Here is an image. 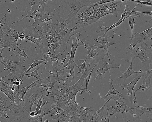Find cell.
<instances>
[{
    "label": "cell",
    "instance_id": "cell-1",
    "mask_svg": "<svg viewBox=\"0 0 152 122\" xmlns=\"http://www.w3.org/2000/svg\"><path fill=\"white\" fill-rule=\"evenodd\" d=\"M91 66L86 65L84 73L82 74L79 80L74 85L69 87H65V81H63L61 85H58V89L54 87L52 88V93L54 103L52 106L54 109L60 108L64 112V114L70 116L80 114L79 108L76 100V96L80 91L79 97L85 92L91 93L89 90L84 88L83 84L86 78L91 72Z\"/></svg>",
    "mask_w": 152,
    "mask_h": 122
},
{
    "label": "cell",
    "instance_id": "cell-2",
    "mask_svg": "<svg viewBox=\"0 0 152 122\" xmlns=\"http://www.w3.org/2000/svg\"><path fill=\"white\" fill-rule=\"evenodd\" d=\"M122 0H114L108 2L98 8L90 11L78 12L75 17L76 22L82 28L100 21L99 19L105 15L113 13L117 15L118 12L121 10Z\"/></svg>",
    "mask_w": 152,
    "mask_h": 122
},
{
    "label": "cell",
    "instance_id": "cell-3",
    "mask_svg": "<svg viewBox=\"0 0 152 122\" xmlns=\"http://www.w3.org/2000/svg\"><path fill=\"white\" fill-rule=\"evenodd\" d=\"M31 9L30 10L22 11L21 12H28L27 14L21 20L13 22L12 24L20 22L27 17L34 19V21L29 26H37L40 22L44 19L52 17L49 12L47 14L45 10V4L41 5L39 4H36L35 0H31Z\"/></svg>",
    "mask_w": 152,
    "mask_h": 122
},
{
    "label": "cell",
    "instance_id": "cell-4",
    "mask_svg": "<svg viewBox=\"0 0 152 122\" xmlns=\"http://www.w3.org/2000/svg\"><path fill=\"white\" fill-rule=\"evenodd\" d=\"M48 60L50 69L49 73L51 76V85L53 86L56 82L61 80L70 82L64 73V66L60 65L59 62L58 54Z\"/></svg>",
    "mask_w": 152,
    "mask_h": 122
},
{
    "label": "cell",
    "instance_id": "cell-5",
    "mask_svg": "<svg viewBox=\"0 0 152 122\" xmlns=\"http://www.w3.org/2000/svg\"><path fill=\"white\" fill-rule=\"evenodd\" d=\"M141 45L134 52H132V54L134 55L132 59L133 60L137 57L140 58L142 64L141 68H144L148 71L152 59V45L149 47L147 43L144 42L141 43Z\"/></svg>",
    "mask_w": 152,
    "mask_h": 122
},
{
    "label": "cell",
    "instance_id": "cell-6",
    "mask_svg": "<svg viewBox=\"0 0 152 122\" xmlns=\"http://www.w3.org/2000/svg\"><path fill=\"white\" fill-rule=\"evenodd\" d=\"M42 95V91L40 87L34 85L29 88L24 96V103L22 105L25 110L29 113L32 107L36 104Z\"/></svg>",
    "mask_w": 152,
    "mask_h": 122
},
{
    "label": "cell",
    "instance_id": "cell-7",
    "mask_svg": "<svg viewBox=\"0 0 152 122\" xmlns=\"http://www.w3.org/2000/svg\"><path fill=\"white\" fill-rule=\"evenodd\" d=\"M70 7V11L67 18L64 22L69 23L72 22L73 26L75 16L80 10L83 7L88 5L91 2H94L95 0H63Z\"/></svg>",
    "mask_w": 152,
    "mask_h": 122
},
{
    "label": "cell",
    "instance_id": "cell-8",
    "mask_svg": "<svg viewBox=\"0 0 152 122\" xmlns=\"http://www.w3.org/2000/svg\"><path fill=\"white\" fill-rule=\"evenodd\" d=\"M83 46L88 51L87 56L85 59L86 65L91 66L93 62L96 60L104 61V57L107 56V54L104 53L105 52L104 50L97 48L94 49L88 46V41H85L83 43Z\"/></svg>",
    "mask_w": 152,
    "mask_h": 122
},
{
    "label": "cell",
    "instance_id": "cell-9",
    "mask_svg": "<svg viewBox=\"0 0 152 122\" xmlns=\"http://www.w3.org/2000/svg\"><path fill=\"white\" fill-rule=\"evenodd\" d=\"M111 97V100H114L116 104L114 107L113 106H110L109 110L111 112L109 115V118L116 113H123L125 112H129L132 116L135 115L134 111L132 110V109H134V108L129 107L124 102L120 96L117 95H112Z\"/></svg>",
    "mask_w": 152,
    "mask_h": 122
},
{
    "label": "cell",
    "instance_id": "cell-10",
    "mask_svg": "<svg viewBox=\"0 0 152 122\" xmlns=\"http://www.w3.org/2000/svg\"><path fill=\"white\" fill-rule=\"evenodd\" d=\"M18 87L5 81L0 77V91L7 97L11 104L17 101L15 96L17 92Z\"/></svg>",
    "mask_w": 152,
    "mask_h": 122
},
{
    "label": "cell",
    "instance_id": "cell-11",
    "mask_svg": "<svg viewBox=\"0 0 152 122\" xmlns=\"http://www.w3.org/2000/svg\"><path fill=\"white\" fill-rule=\"evenodd\" d=\"M7 98L5 99L4 97L2 101L0 99L1 102L0 104V122H11L12 120L16 121L18 120L17 116L13 115V113H15L11 109H9L6 106V102Z\"/></svg>",
    "mask_w": 152,
    "mask_h": 122
},
{
    "label": "cell",
    "instance_id": "cell-12",
    "mask_svg": "<svg viewBox=\"0 0 152 122\" xmlns=\"http://www.w3.org/2000/svg\"><path fill=\"white\" fill-rule=\"evenodd\" d=\"M152 35V27L140 33H134L133 36L130 40V46L134 49L135 46L138 44L148 40L151 37Z\"/></svg>",
    "mask_w": 152,
    "mask_h": 122
},
{
    "label": "cell",
    "instance_id": "cell-13",
    "mask_svg": "<svg viewBox=\"0 0 152 122\" xmlns=\"http://www.w3.org/2000/svg\"><path fill=\"white\" fill-rule=\"evenodd\" d=\"M19 59V61L17 62H13L7 59V57L6 56L3 57V62H5L7 64L6 65L7 67L10 70L12 71V72L10 74L1 77V79L7 77H10L12 75L15 74V73L19 70H24L26 69L25 65H22V64L26 62L25 61H23L20 57L16 55Z\"/></svg>",
    "mask_w": 152,
    "mask_h": 122
},
{
    "label": "cell",
    "instance_id": "cell-14",
    "mask_svg": "<svg viewBox=\"0 0 152 122\" xmlns=\"http://www.w3.org/2000/svg\"><path fill=\"white\" fill-rule=\"evenodd\" d=\"M114 61V59H113L110 63L106 62L104 61H98L97 63H96V65L99 67V70L94 72L95 73L98 72L99 74L96 75V77L94 81V82L98 78H99V80L101 79L102 77L104 78V73L108 70L112 68H120L121 65V64L113 65L112 64Z\"/></svg>",
    "mask_w": 152,
    "mask_h": 122
},
{
    "label": "cell",
    "instance_id": "cell-15",
    "mask_svg": "<svg viewBox=\"0 0 152 122\" xmlns=\"http://www.w3.org/2000/svg\"><path fill=\"white\" fill-rule=\"evenodd\" d=\"M80 35L81 32H80L74 35L71 37L72 39V44L71 48L70 57L69 61L64 65V68L71 63L76 64L74 60L76 50L78 46H83V43L84 42L78 38Z\"/></svg>",
    "mask_w": 152,
    "mask_h": 122
},
{
    "label": "cell",
    "instance_id": "cell-16",
    "mask_svg": "<svg viewBox=\"0 0 152 122\" xmlns=\"http://www.w3.org/2000/svg\"><path fill=\"white\" fill-rule=\"evenodd\" d=\"M97 34L98 35V38L97 39H94V40L96 42V43L93 46H90V47L92 48L95 47L98 49H104L107 54L109 60L110 61V59L108 51V48L110 46L116 43H110L108 42L107 40L110 37V36L107 34L103 37L100 36L99 33H97Z\"/></svg>",
    "mask_w": 152,
    "mask_h": 122
},
{
    "label": "cell",
    "instance_id": "cell-17",
    "mask_svg": "<svg viewBox=\"0 0 152 122\" xmlns=\"http://www.w3.org/2000/svg\"><path fill=\"white\" fill-rule=\"evenodd\" d=\"M147 71H144L142 73H136L135 75L132 76L134 79L130 83L126 85H123L120 83L118 84V85L122 88V90L127 89L129 92L127 95L129 96V98L131 101V105H132V94L134 88L137 82L142 76H146Z\"/></svg>",
    "mask_w": 152,
    "mask_h": 122
},
{
    "label": "cell",
    "instance_id": "cell-18",
    "mask_svg": "<svg viewBox=\"0 0 152 122\" xmlns=\"http://www.w3.org/2000/svg\"><path fill=\"white\" fill-rule=\"evenodd\" d=\"M111 96L101 107L91 115L88 122H99L105 119V118H102L104 116L107 115L108 110L110 107V106H107L106 108L105 109V106L109 101L111 100Z\"/></svg>",
    "mask_w": 152,
    "mask_h": 122
},
{
    "label": "cell",
    "instance_id": "cell-19",
    "mask_svg": "<svg viewBox=\"0 0 152 122\" xmlns=\"http://www.w3.org/2000/svg\"><path fill=\"white\" fill-rule=\"evenodd\" d=\"M45 115H46L50 118L53 120L56 121L57 122H64L72 121L71 119V117L64 113L61 112L58 114H56L54 113H49L46 112Z\"/></svg>",
    "mask_w": 152,
    "mask_h": 122
},
{
    "label": "cell",
    "instance_id": "cell-20",
    "mask_svg": "<svg viewBox=\"0 0 152 122\" xmlns=\"http://www.w3.org/2000/svg\"><path fill=\"white\" fill-rule=\"evenodd\" d=\"M39 81V80H37L21 90H20L19 86H18V91L15 97L18 104H21V102L23 100L24 96L29 88L33 85Z\"/></svg>",
    "mask_w": 152,
    "mask_h": 122
},
{
    "label": "cell",
    "instance_id": "cell-21",
    "mask_svg": "<svg viewBox=\"0 0 152 122\" xmlns=\"http://www.w3.org/2000/svg\"><path fill=\"white\" fill-rule=\"evenodd\" d=\"M131 61L129 66L127 68L124 73L120 76L115 81H116L120 79H123L124 81V83L125 82L126 79L129 77L133 73H142L144 71H135L133 70L132 68V63L133 60H132V48L131 47Z\"/></svg>",
    "mask_w": 152,
    "mask_h": 122
},
{
    "label": "cell",
    "instance_id": "cell-22",
    "mask_svg": "<svg viewBox=\"0 0 152 122\" xmlns=\"http://www.w3.org/2000/svg\"><path fill=\"white\" fill-rule=\"evenodd\" d=\"M109 83L110 86V88L109 91L107 92V94L103 96H101L100 97V99H105L109 95H114L116 94L118 96L121 97L124 99H125L127 102V99H126V96L122 94L115 89L113 87L112 83V79L111 78H110L109 79Z\"/></svg>",
    "mask_w": 152,
    "mask_h": 122
},
{
    "label": "cell",
    "instance_id": "cell-23",
    "mask_svg": "<svg viewBox=\"0 0 152 122\" xmlns=\"http://www.w3.org/2000/svg\"><path fill=\"white\" fill-rule=\"evenodd\" d=\"M134 96V103L136 104V105L135 106L134 109L135 110L136 115L137 118H139L144 113L146 112H149L152 110V108L144 107H143L140 106L138 105L135 95L134 90H133Z\"/></svg>",
    "mask_w": 152,
    "mask_h": 122
},
{
    "label": "cell",
    "instance_id": "cell-24",
    "mask_svg": "<svg viewBox=\"0 0 152 122\" xmlns=\"http://www.w3.org/2000/svg\"><path fill=\"white\" fill-rule=\"evenodd\" d=\"M5 18L2 21L3 22V24H2L1 26H2V29H4L6 30H7L10 31L12 35L11 36L13 37L15 39V41L16 42L17 46L19 47L18 44V40L19 38V35L22 34L23 33L21 32H19L16 31L15 30L13 29L12 28L10 27L7 24V22L6 21V18Z\"/></svg>",
    "mask_w": 152,
    "mask_h": 122
},
{
    "label": "cell",
    "instance_id": "cell-25",
    "mask_svg": "<svg viewBox=\"0 0 152 122\" xmlns=\"http://www.w3.org/2000/svg\"><path fill=\"white\" fill-rule=\"evenodd\" d=\"M9 10H10V8L7 9L4 16L0 21V38L4 41L8 42L10 43L11 44L12 46L13 44L15 43V41H12V40H13V38L11 35L4 32L2 30L1 27L2 24L1 22L3 19L6 17V13Z\"/></svg>",
    "mask_w": 152,
    "mask_h": 122
},
{
    "label": "cell",
    "instance_id": "cell-26",
    "mask_svg": "<svg viewBox=\"0 0 152 122\" xmlns=\"http://www.w3.org/2000/svg\"><path fill=\"white\" fill-rule=\"evenodd\" d=\"M137 4L134 8L132 10H131L129 7L127 3V0H125V9L124 11L121 14V18L117 21L115 22H117L121 21L123 19L128 18L130 16L134 15H140V14H137V13L134 12V10L137 6Z\"/></svg>",
    "mask_w": 152,
    "mask_h": 122
},
{
    "label": "cell",
    "instance_id": "cell-27",
    "mask_svg": "<svg viewBox=\"0 0 152 122\" xmlns=\"http://www.w3.org/2000/svg\"><path fill=\"white\" fill-rule=\"evenodd\" d=\"M47 60V59L39 60L37 59H35L34 61L31 64V65L25 71L19 74H15V76L12 78H19L20 79L22 80L21 79V78L23 75L26 73H28V71H29L31 69L34 67L36 66H37L38 65L42 63L43 62L45 61L46 60Z\"/></svg>",
    "mask_w": 152,
    "mask_h": 122
},
{
    "label": "cell",
    "instance_id": "cell-28",
    "mask_svg": "<svg viewBox=\"0 0 152 122\" xmlns=\"http://www.w3.org/2000/svg\"><path fill=\"white\" fill-rule=\"evenodd\" d=\"M78 105L79 107V111L80 114L82 116L83 118V122H86L87 118H86V115L88 114L90 115L93 112L94 110V109L92 110L90 109L92 108L91 107H82L80 106L79 104Z\"/></svg>",
    "mask_w": 152,
    "mask_h": 122
},
{
    "label": "cell",
    "instance_id": "cell-29",
    "mask_svg": "<svg viewBox=\"0 0 152 122\" xmlns=\"http://www.w3.org/2000/svg\"><path fill=\"white\" fill-rule=\"evenodd\" d=\"M152 75V73L150 74L146 78L142 80V85L137 90H134L135 92L140 89H144L146 90H147L152 87V85L150 82Z\"/></svg>",
    "mask_w": 152,
    "mask_h": 122
},
{
    "label": "cell",
    "instance_id": "cell-30",
    "mask_svg": "<svg viewBox=\"0 0 152 122\" xmlns=\"http://www.w3.org/2000/svg\"><path fill=\"white\" fill-rule=\"evenodd\" d=\"M125 19L126 18H125L118 22H115L113 25L109 27H108L107 26L101 27L98 26V27L97 28L100 29L101 30L99 31H96V33H99L103 31L104 32V34L102 36H101L103 37L107 34V32L109 30L119 26L121 23L125 20Z\"/></svg>",
    "mask_w": 152,
    "mask_h": 122
},
{
    "label": "cell",
    "instance_id": "cell-31",
    "mask_svg": "<svg viewBox=\"0 0 152 122\" xmlns=\"http://www.w3.org/2000/svg\"><path fill=\"white\" fill-rule=\"evenodd\" d=\"M45 35H42L39 38H36L31 36H27L25 35V37L26 39L37 44L39 47V48H41V47L39 45L40 44H41L44 45H45V44L44 43H43L41 42V40L44 38L45 37Z\"/></svg>",
    "mask_w": 152,
    "mask_h": 122
},
{
    "label": "cell",
    "instance_id": "cell-32",
    "mask_svg": "<svg viewBox=\"0 0 152 122\" xmlns=\"http://www.w3.org/2000/svg\"><path fill=\"white\" fill-rule=\"evenodd\" d=\"M114 0H102L97 2H91L88 5L86 9L83 12H87L89 9L96 6L105 3H107L113 1Z\"/></svg>",
    "mask_w": 152,
    "mask_h": 122
},
{
    "label": "cell",
    "instance_id": "cell-33",
    "mask_svg": "<svg viewBox=\"0 0 152 122\" xmlns=\"http://www.w3.org/2000/svg\"><path fill=\"white\" fill-rule=\"evenodd\" d=\"M40 68V67L38 66L36 68L35 70L34 71L29 73H27L23 75L21 77V79L22 80V78L23 76H33L35 78H37V80H39V81H41L42 83V82L41 81L40 77L41 76H39L38 73V70Z\"/></svg>",
    "mask_w": 152,
    "mask_h": 122
},
{
    "label": "cell",
    "instance_id": "cell-34",
    "mask_svg": "<svg viewBox=\"0 0 152 122\" xmlns=\"http://www.w3.org/2000/svg\"><path fill=\"white\" fill-rule=\"evenodd\" d=\"M76 66L77 68L78 67V66L77 64H75L73 63H71L69 64L66 67L64 68V69H69L70 70V72L68 74V75L66 76L67 78L68 79L71 76L73 79H74V67Z\"/></svg>",
    "mask_w": 152,
    "mask_h": 122
},
{
    "label": "cell",
    "instance_id": "cell-35",
    "mask_svg": "<svg viewBox=\"0 0 152 122\" xmlns=\"http://www.w3.org/2000/svg\"><path fill=\"white\" fill-rule=\"evenodd\" d=\"M140 16V15L134 16L132 15L130 16L128 18L129 24L131 31V36L130 40L132 39L133 36V31L134 29V19Z\"/></svg>",
    "mask_w": 152,
    "mask_h": 122
},
{
    "label": "cell",
    "instance_id": "cell-36",
    "mask_svg": "<svg viewBox=\"0 0 152 122\" xmlns=\"http://www.w3.org/2000/svg\"><path fill=\"white\" fill-rule=\"evenodd\" d=\"M11 46V44L8 42L4 41L0 38V49L1 50L2 48L6 47L9 49V51H11L14 53H15L14 52V50L13 48L10 47Z\"/></svg>",
    "mask_w": 152,
    "mask_h": 122
},
{
    "label": "cell",
    "instance_id": "cell-37",
    "mask_svg": "<svg viewBox=\"0 0 152 122\" xmlns=\"http://www.w3.org/2000/svg\"><path fill=\"white\" fill-rule=\"evenodd\" d=\"M14 50L17 51L19 55V57H23L28 59H30V57L26 54L24 51L20 49L17 45H15L14 47Z\"/></svg>",
    "mask_w": 152,
    "mask_h": 122
},
{
    "label": "cell",
    "instance_id": "cell-38",
    "mask_svg": "<svg viewBox=\"0 0 152 122\" xmlns=\"http://www.w3.org/2000/svg\"><path fill=\"white\" fill-rule=\"evenodd\" d=\"M56 55L55 53L51 50H49L43 55V58L44 60L52 58Z\"/></svg>",
    "mask_w": 152,
    "mask_h": 122
},
{
    "label": "cell",
    "instance_id": "cell-39",
    "mask_svg": "<svg viewBox=\"0 0 152 122\" xmlns=\"http://www.w3.org/2000/svg\"><path fill=\"white\" fill-rule=\"evenodd\" d=\"M43 106L41 105L40 110L38 111H33L29 113V116L32 118L36 117L38 115H40L42 113V109Z\"/></svg>",
    "mask_w": 152,
    "mask_h": 122
},
{
    "label": "cell",
    "instance_id": "cell-40",
    "mask_svg": "<svg viewBox=\"0 0 152 122\" xmlns=\"http://www.w3.org/2000/svg\"><path fill=\"white\" fill-rule=\"evenodd\" d=\"M86 64V60L85 59V60L82 63L81 65L78 66V68L79 70L77 74H78L80 73H82V74H83L85 71V66Z\"/></svg>",
    "mask_w": 152,
    "mask_h": 122
},
{
    "label": "cell",
    "instance_id": "cell-41",
    "mask_svg": "<svg viewBox=\"0 0 152 122\" xmlns=\"http://www.w3.org/2000/svg\"><path fill=\"white\" fill-rule=\"evenodd\" d=\"M94 66L91 69V71L90 72V73L88 74V76L86 77V88L87 89V87L88 86V85L89 84V82L90 81V77L91 74H92V72H93V71L94 69V68L95 67H96V63H95L94 64Z\"/></svg>",
    "mask_w": 152,
    "mask_h": 122
},
{
    "label": "cell",
    "instance_id": "cell-42",
    "mask_svg": "<svg viewBox=\"0 0 152 122\" xmlns=\"http://www.w3.org/2000/svg\"><path fill=\"white\" fill-rule=\"evenodd\" d=\"M34 85L36 87H43L47 88H49L53 86L47 83H43L42 82V83H39V82L38 83L37 82Z\"/></svg>",
    "mask_w": 152,
    "mask_h": 122
},
{
    "label": "cell",
    "instance_id": "cell-43",
    "mask_svg": "<svg viewBox=\"0 0 152 122\" xmlns=\"http://www.w3.org/2000/svg\"><path fill=\"white\" fill-rule=\"evenodd\" d=\"M45 113V111L44 110L39 115L37 118L34 120H33L31 122H42V118Z\"/></svg>",
    "mask_w": 152,
    "mask_h": 122
},
{
    "label": "cell",
    "instance_id": "cell-44",
    "mask_svg": "<svg viewBox=\"0 0 152 122\" xmlns=\"http://www.w3.org/2000/svg\"><path fill=\"white\" fill-rule=\"evenodd\" d=\"M129 1H130L132 2H135L138 4H140L147 6H152V3H150L148 2L143 1L141 0H129Z\"/></svg>",
    "mask_w": 152,
    "mask_h": 122
},
{
    "label": "cell",
    "instance_id": "cell-45",
    "mask_svg": "<svg viewBox=\"0 0 152 122\" xmlns=\"http://www.w3.org/2000/svg\"><path fill=\"white\" fill-rule=\"evenodd\" d=\"M43 95H42L38 100L35 110L36 111L39 110L41 108L43 101V98H42L43 97Z\"/></svg>",
    "mask_w": 152,
    "mask_h": 122
},
{
    "label": "cell",
    "instance_id": "cell-46",
    "mask_svg": "<svg viewBox=\"0 0 152 122\" xmlns=\"http://www.w3.org/2000/svg\"><path fill=\"white\" fill-rule=\"evenodd\" d=\"M4 49V48H2L1 50V51L0 52V63H1L4 66H5V68H4V70H10L9 68H8L7 66L2 61V60L1 59V57H2V54L3 53V51Z\"/></svg>",
    "mask_w": 152,
    "mask_h": 122
},
{
    "label": "cell",
    "instance_id": "cell-47",
    "mask_svg": "<svg viewBox=\"0 0 152 122\" xmlns=\"http://www.w3.org/2000/svg\"><path fill=\"white\" fill-rule=\"evenodd\" d=\"M53 86H52L49 88H46L45 89H42L43 90H45L47 92V93L46 94V95L45 96L46 97H48L50 95H52V87Z\"/></svg>",
    "mask_w": 152,
    "mask_h": 122
},
{
    "label": "cell",
    "instance_id": "cell-48",
    "mask_svg": "<svg viewBox=\"0 0 152 122\" xmlns=\"http://www.w3.org/2000/svg\"><path fill=\"white\" fill-rule=\"evenodd\" d=\"M134 11V12H135L136 13L140 12V13H143V16H144L146 14H148L149 15H150L151 16H152V12L151 11V12H143L137 11Z\"/></svg>",
    "mask_w": 152,
    "mask_h": 122
},
{
    "label": "cell",
    "instance_id": "cell-49",
    "mask_svg": "<svg viewBox=\"0 0 152 122\" xmlns=\"http://www.w3.org/2000/svg\"><path fill=\"white\" fill-rule=\"evenodd\" d=\"M50 78H51V76L50 75H49V76H48V77L46 78H42L41 79V80H48L49 83L50 84V85H51V81L50 80Z\"/></svg>",
    "mask_w": 152,
    "mask_h": 122
},
{
    "label": "cell",
    "instance_id": "cell-50",
    "mask_svg": "<svg viewBox=\"0 0 152 122\" xmlns=\"http://www.w3.org/2000/svg\"><path fill=\"white\" fill-rule=\"evenodd\" d=\"M19 38L20 40H25L26 39L25 34L23 33L22 34L19 35Z\"/></svg>",
    "mask_w": 152,
    "mask_h": 122
},
{
    "label": "cell",
    "instance_id": "cell-51",
    "mask_svg": "<svg viewBox=\"0 0 152 122\" xmlns=\"http://www.w3.org/2000/svg\"><path fill=\"white\" fill-rule=\"evenodd\" d=\"M109 109H110V108L108 110L107 114L106 115L107 117H106V118H105V121L104 122H110V121H109L110 118L109 117Z\"/></svg>",
    "mask_w": 152,
    "mask_h": 122
},
{
    "label": "cell",
    "instance_id": "cell-52",
    "mask_svg": "<svg viewBox=\"0 0 152 122\" xmlns=\"http://www.w3.org/2000/svg\"><path fill=\"white\" fill-rule=\"evenodd\" d=\"M44 122H50L48 121V120L46 119L44 121Z\"/></svg>",
    "mask_w": 152,
    "mask_h": 122
},
{
    "label": "cell",
    "instance_id": "cell-53",
    "mask_svg": "<svg viewBox=\"0 0 152 122\" xmlns=\"http://www.w3.org/2000/svg\"><path fill=\"white\" fill-rule=\"evenodd\" d=\"M11 1L12 2L14 1V0H11Z\"/></svg>",
    "mask_w": 152,
    "mask_h": 122
},
{
    "label": "cell",
    "instance_id": "cell-54",
    "mask_svg": "<svg viewBox=\"0 0 152 122\" xmlns=\"http://www.w3.org/2000/svg\"><path fill=\"white\" fill-rule=\"evenodd\" d=\"M2 1V0H0V3Z\"/></svg>",
    "mask_w": 152,
    "mask_h": 122
},
{
    "label": "cell",
    "instance_id": "cell-55",
    "mask_svg": "<svg viewBox=\"0 0 152 122\" xmlns=\"http://www.w3.org/2000/svg\"><path fill=\"white\" fill-rule=\"evenodd\" d=\"M134 122H135L134 121Z\"/></svg>",
    "mask_w": 152,
    "mask_h": 122
},
{
    "label": "cell",
    "instance_id": "cell-56",
    "mask_svg": "<svg viewBox=\"0 0 152 122\" xmlns=\"http://www.w3.org/2000/svg\"></svg>",
    "mask_w": 152,
    "mask_h": 122
}]
</instances>
